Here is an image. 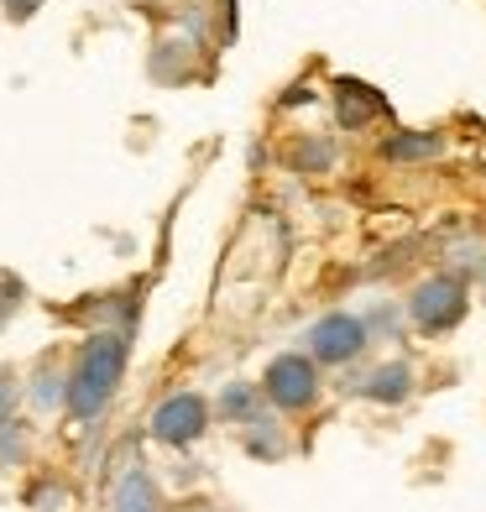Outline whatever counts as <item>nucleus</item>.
<instances>
[{"instance_id":"9d476101","label":"nucleus","mask_w":486,"mask_h":512,"mask_svg":"<svg viewBox=\"0 0 486 512\" xmlns=\"http://www.w3.org/2000/svg\"><path fill=\"white\" fill-rule=\"evenodd\" d=\"M262 413V387L257 382H225L220 398H215V418H225V424H246V418Z\"/></svg>"},{"instance_id":"f3484780","label":"nucleus","mask_w":486,"mask_h":512,"mask_svg":"<svg viewBox=\"0 0 486 512\" xmlns=\"http://www.w3.org/2000/svg\"><path fill=\"white\" fill-rule=\"evenodd\" d=\"M481 298H486V277H481Z\"/></svg>"},{"instance_id":"7ed1b4c3","label":"nucleus","mask_w":486,"mask_h":512,"mask_svg":"<svg viewBox=\"0 0 486 512\" xmlns=\"http://www.w3.org/2000/svg\"><path fill=\"white\" fill-rule=\"evenodd\" d=\"M262 403L283 418H298L309 413L319 398H324V366L309 356V351H277L262 371Z\"/></svg>"},{"instance_id":"dca6fc26","label":"nucleus","mask_w":486,"mask_h":512,"mask_svg":"<svg viewBox=\"0 0 486 512\" xmlns=\"http://www.w3.org/2000/svg\"><path fill=\"white\" fill-rule=\"evenodd\" d=\"M16 293H21V288H16ZM16 293H11V298H0V324H6V319L16 314Z\"/></svg>"},{"instance_id":"f257e3e1","label":"nucleus","mask_w":486,"mask_h":512,"mask_svg":"<svg viewBox=\"0 0 486 512\" xmlns=\"http://www.w3.org/2000/svg\"><path fill=\"white\" fill-rule=\"evenodd\" d=\"M131 366V324H105L79 340L74 361H68V382H63V413L74 424H95L110 408V398L121 392V377Z\"/></svg>"},{"instance_id":"0eeeda50","label":"nucleus","mask_w":486,"mask_h":512,"mask_svg":"<svg viewBox=\"0 0 486 512\" xmlns=\"http://www.w3.org/2000/svg\"><path fill=\"white\" fill-rule=\"evenodd\" d=\"M439 152H445V131H387L377 147V157L398 162V168H408V162H434Z\"/></svg>"},{"instance_id":"9b49d317","label":"nucleus","mask_w":486,"mask_h":512,"mask_svg":"<svg viewBox=\"0 0 486 512\" xmlns=\"http://www.w3.org/2000/svg\"><path fill=\"white\" fill-rule=\"evenodd\" d=\"M115 512H168L157 497V486L147 481V471H131L121 481V492H115Z\"/></svg>"},{"instance_id":"6e6552de","label":"nucleus","mask_w":486,"mask_h":512,"mask_svg":"<svg viewBox=\"0 0 486 512\" xmlns=\"http://www.w3.org/2000/svg\"><path fill=\"white\" fill-rule=\"evenodd\" d=\"M283 413H257V418H246L241 424V445L246 455H257V460H283L288 455V434L283 424H277Z\"/></svg>"},{"instance_id":"2eb2a0df","label":"nucleus","mask_w":486,"mask_h":512,"mask_svg":"<svg viewBox=\"0 0 486 512\" xmlns=\"http://www.w3.org/2000/svg\"><path fill=\"white\" fill-rule=\"evenodd\" d=\"M42 6H48V0H0V11H6L11 21H32Z\"/></svg>"},{"instance_id":"39448f33","label":"nucleus","mask_w":486,"mask_h":512,"mask_svg":"<svg viewBox=\"0 0 486 512\" xmlns=\"http://www.w3.org/2000/svg\"><path fill=\"white\" fill-rule=\"evenodd\" d=\"M366 345H372V324L351 309H330L309 324L304 335V351L319 361V366H356L366 356Z\"/></svg>"},{"instance_id":"ddd939ff","label":"nucleus","mask_w":486,"mask_h":512,"mask_svg":"<svg viewBox=\"0 0 486 512\" xmlns=\"http://www.w3.org/2000/svg\"><path fill=\"white\" fill-rule=\"evenodd\" d=\"M330 162H335V147L330 142H309V147L293 152V168L298 173H330Z\"/></svg>"},{"instance_id":"a211bd4d","label":"nucleus","mask_w":486,"mask_h":512,"mask_svg":"<svg viewBox=\"0 0 486 512\" xmlns=\"http://www.w3.org/2000/svg\"><path fill=\"white\" fill-rule=\"evenodd\" d=\"M204 512H215V507H204Z\"/></svg>"},{"instance_id":"423d86ee","label":"nucleus","mask_w":486,"mask_h":512,"mask_svg":"<svg viewBox=\"0 0 486 512\" xmlns=\"http://www.w3.org/2000/svg\"><path fill=\"white\" fill-rule=\"evenodd\" d=\"M356 392L366 403H377V408H398V403L413 398V366L408 361H382V366H372L356 382Z\"/></svg>"},{"instance_id":"1a4fd4ad","label":"nucleus","mask_w":486,"mask_h":512,"mask_svg":"<svg viewBox=\"0 0 486 512\" xmlns=\"http://www.w3.org/2000/svg\"><path fill=\"white\" fill-rule=\"evenodd\" d=\"M335 115H340L345 131H361L366 121H372V115H382V100H377L366 84L340 79V84H335Z\"/></svg>"},{"instance_id":"f03ea898","label":"nucleus","mask_w":486,"mask_h":512,"mask_svg":"<svg viewBox=\"0 0 486 512\" xmlns=\"http://www.w3.org/2000/svg\"><path fill=\"white\" fill-rule=\"evenodd\" d=\"M408 324L419 335H429V340H439V335H450V330H460L466 324V314H471V283L460 272H429V277H419L413 283V293H408Z\"/></svg>"},{"instance_id":"f8f14e48","label":"nucleus","mask_w":486,"mask_h":512,"mask_svg":"<svg viewBox=\"0 0 486 512\" xmlns=\"http://www.w3.org/2000/svg\"><path fill=\"white\" fill-rule=\"evenodd\" d=\"M63 382H68V371H58L53 361H42V366L32 371V387H27V398H32V408H42V413H53V408H63Z\"/></svg>"},{"instance_id":"4468645a","label":"nucleus","mask_w":486,"mask_h":512,"mask_svg":"<svg viewBox=\"0 0 486 512\" xmlns=\"http://www.w3.org/2000/svg\"><path fill=\"white\" fill-rule=\"evenodd\" d=\"M21 455H27V434H21L11 418H0V465H21Z\"/></svg>"},{"instance_id":"20e7f679","label":"nucleus","mask_w":486,"mask_h":512,"mask_svg":"<svg viewBox=\"0 0 486 512\" xmlns=\"http://www.w3.org/2000/svg\"><path fill=\"white\" fill-rule=\"evenodd\" d=\"M210 424H215V403L204 398V392H173V398H162L147 413V434L157 439L162 450L199 445V439L210 434Z\"/></svg>"}]
</instances>
